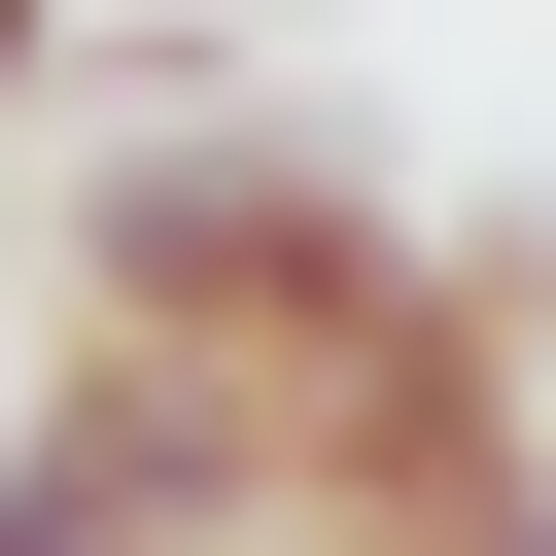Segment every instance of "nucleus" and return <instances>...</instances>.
<instances>
[{
  "mask_svg": "<svg viewBox=\"0 0 556 556\" xmlns=\"http://www.w3.org/2000/svg\"><path fill=\"white\" fill-rule=\"evenodd\" d=\"M70 313H104V348H243V382L313 417V382L417 313V243L348 208V139H208V104H139V139L70 174Z\"/></svg>",
  "mask_w": 556,
  "mask_h": 556,
  "instance_id": "obj_1",
  "label": "nucleus"
},
{
  "mask_svg": "<svg viewBox=\"0 0 556 556\" xmlns=\"http://www.w3.org/2000/svg\"><path fill=\"white\" fill-rule=\"evenodd\" d=\"M35 70H70V0H0V104H35Z\"/></svg>",
  "mask_w": 556,
  "mask_h": 556,
  "instance_id": "obj_2",
  "label": "nucleus"
},
{
  "mask_svg": "<svg viewBox=\"0 0 556 556\" xmlns=\"http://www.w3.org/2000/svg\"><path fill=\"white\" fill-rule=\"evenodd\" d=\"M278 556H417V521H278Z\"/></svg>",
  "mask_w": 556,
  "mask_h": 556,
  "instance_id": "obj_3",
  "label": "nucleus"
},
{
  "mask_svg": "<svg viewBox=\"0 0 556 556\" xmlns=\"http://www.w3.org/2000/svg\"><path fill=\"white\" fill-rule=\"evenodd\" d=\"M521 556H556V486H521Z\"/></svg>",
  "mask_w": 556,
  "mask_h": 556,
  "instance_id": "obj_4",
  "label": "nucleus"
}]
</instances>
